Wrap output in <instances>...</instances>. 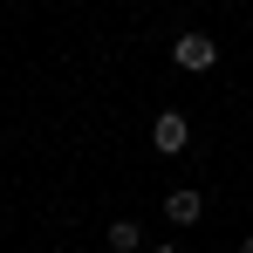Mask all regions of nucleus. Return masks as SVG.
I'll return each mask as SVG.
<instances>
[{"label":"nucleus","instance_id":"obj_1","mask_svg":"<svg viewBox=\"0 0 253 253\" xmlns=\"http://www.w3.org/2000/svg\"><path fill=\"white\" fill-rule=\"evenodd\" d=\"M171 62H178V69H192V76H206L212 62H219V42L192 28V35H178V48H171Z\"/></svg>","mask_w":253,"mask_h":253},{"label":"nucleus","instance_id":"obj_2","mask_svg":"<svg viewBox=\"0 0 253 253\" xmlns=\"http://www.w3.org/2000/svg\"><path fill=\"white\" fill-rule=\"evenodd\" d=\"M151 144H158V151H165V158H178V151H185V144H192V124H185V117H178V110H165V117H158V124H151Z\"/></svg>","mask_w":253,"mask_h":253},{"label":"nucleus","instance_id":"obj_3","mask_svg":"<svg viewBox=\"0 0 253 253\" xmlns=\"http://www.w3.org/2000/svg\"><path fill=\"white\" fill-rule=\"evenodd\" d=\"M199 212H206V199H199L192 185H178V192H171V199H165V219H171V226H192Z\"/></svg>","mask_w":253,"mask_h":253},{"label":"nucleus","instance_id":"obj_4","mask_svg":"<svg viewBox=\"0 0 253 253\" xmlns=\"http://www.w3.org/2000/svg\"><path fill=\"white\" fill-rule=\"evenodd\" d=\"M144 247V226H137V219H117V226H110V253H137Z\"/></svg>","mask_w":253,"mask_h":253},{"label":"nucleus","instance_id":"obj_5","mask_svg":"<svg viewBox=\"0 0 253 253\" xmlns=\"http://www.w3.org/2000/svg\"><path fill=\"white\" fill-rule=\"evenodd\" d=\"M151 253H185V247H151Z\"/></svg>","mask_w":253,"mask_h":253},{"label":"nucleus","instance_id":"obj_6","mask_svg":"<svg viewBox=\"0 0 253 253\" xmlns=\"http://www.w3.org/2000/svg\"><path fill=\"white\" fill-rule=\"evenodd\" d=\"M240 253H253V233H247V247H240Z\"/></svg>","mask_w":253,"mask_h":253}]
</instances>
